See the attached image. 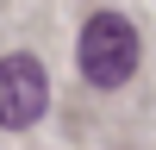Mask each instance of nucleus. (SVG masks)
I'll return each mask as SVG.
<instances>
[{"instance_id":"obj_1","label":"nucleus","mask_w":156,"mask_h":150,"mask_svg":"<svg viewBox=\"0 0 156 150\" xmlns=\"http://www.w3.org/2000/svg\"><path fill=\"white\" fill-rule=\"evenodd\" d=\"M75 62H81V75L94 88H125L131 69H137V25L125 19V12H94V19L81 25Z\"/></svg>"},{"instance_id":"obj_2","label":"nucleus","mask_w":156,"mask_h":150,"mask_svg":"<svg viewBox=\"0 0 156 150\" xmlns=\"http://www.w3.org/2000/svg\"><path fill=\"white\" fill-rule=\"evenodd\" d=\"M44 106H50V75H44V62L37 56H6L0 62V125L6 131H25V125H37L44 119Z\"/></svg>"}]
</instances>
